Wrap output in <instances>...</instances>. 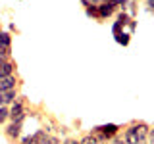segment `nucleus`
Returning a JSON list of instances; mask_svg holds the SVG:
<instances>
[{"label":"nucleus","mask_w":154,"mask_h":144,"mask_svg":"<svg viewBox=\"0 0 154 144\" xmlns=\"http://www.w3.org/2000/svg\"><path fill=\"white\" fill-rule=\"evenodd\" d=\"M146 144H154V125H150V131L146 134Z\"/></svg>","instance_id":"aec40b11"},{"label":"nucleus","mask_w":154,"mask_h":144,"mask_svg":"<svg viewBox=\"0 0 154 144\" xmlns=\"http://www.w3.org/2000/svg\"><path fill=\"white\" fill-rule=\"evenodd\" d=\"M131 37H133V35H131L129 31H125V29H123L122 33H118V35H114L116 42H118L119 46H129V42H131Z\"/></svg>","instance_id":"9d476101"},{"label":"nucleus","mask_w":154,"mask_h":144,"mask_svg":"<svg viewBox=\"0 0 154 144\" xmlns=\"http://www.w3.org/2000/svg\"><path fill=\"white\" fill-rule=\"evenodd\" d=\"M17 144H38V142H37V138H35V133H33V134H29V136H21Z\"/></svg>","instance_id":"2eb2a0df"},{"label":"nucleus","mask_w":154,"mask_h":144,"mask_svg":"<svg viewBox=\"0 0 154 144\" xmlns=\"http://www.w3.org/2000/svg\"><path fill=\"white\" fill-rule=\"evenodd\" d=\"M10 121V108L8 106H0V127H4Z\"/></svg>","instance_id":"f8f14e48"},{"label":"nucleus","mask_w":154,"mask_h":144,"mask_svg":"<svg viewBox=\"0 0 154 144\" xmlns=\"http://www.w3.org/2000/svg\"><path fill=\"white\" fill-rule=\"evenodd\" d=\"M144 6H146L148 14H154V0H144Z\"/></svg>","instance_id":"412c9836"},{"label":"nucleus","mask_w":154,"mask_h":144,"mask_svg":"<svg viewBox=\"0 0 154 144\" xmlns=\"http://www.w3.org/2000/svg\"><path fill=\"white\" fill-rule=\"evenodd\" d=\"M85 16L89 19H94V21H98V8H96V4H91V6L85 8Z\"/></svg>","instance_id":"9b49d317"},{"label":"nucleus","mask_w":154,"mask_h":144,"mask_svg":"<svg viewBox=\"0 0 154 144\" xmlns=\"http://www.w3.org/2000/svg\"><path fill=\"white\" fill-rule=\"evenodd\" d=\"M0 33H2V25H0Z\"/></svg>","instance_id":"a878e982"},{"label":"nucleus","mask_w":154,"mask_h":144,"mask_svg":"<svg viewBox=\"0 0 154 144\" xmlns=\"http://www.w3.org/2000/svg\"><path fill=\"white\" fill-rule=\"evenodd\" d=\"M58 127H60V125L54 121V117H50V115H45V117H42V129L46 131V134H56Z\"/></svg>","instance_id":"1a4fd4ad"},{"label":"nucleus","mask_w":154,"mask_h":144,"mask_svg":"<svg viewBox=\"0 0 154 144\" xmlns=\"http://www.w3.org/2000/svg\"><path fill=\"white\" fill-rule=\"evenodd\" d=\"M0 52H6L12 56V33L8 31L0 33Z\"/></svg>","instance_id":"0eeeda50"},{"label":"nucleus","mask_w":154,"mask_h":144,"mask_svg":"<svg viewBox=\"0 0 154 144\" xmlns=\"http://www.w3.org/2000/svg\"><path fill=\"white\" fill-rule=\"evenodd\" d=\"M10 58H12L10 54H6V52H0V64H4L6 60H10Z\"/></svg>","instance_id":"b1692460"},{"label":"nucleus","mask_w":154,"mask_h":144,"mask_svg":"<svg viewBox=\"0 0 154 144\" xmlns=\"http://www.w3.org/2000/svg\"><path fill=\"white\" fill-rule=\"evenodd\" d=\"M4 136L8 138V142L12 144H17L19 138H21V133H23V123H14V121H8L2 129Z\"/></svg>","instance_id":"7ed1b4c3"},{"label":"nucleus","mask_w":154,"mask_h":144,"mask_svg":"<svg viewBox=\"0 0 154 144\" xmlns=\"http://www.w3.org/2000/svg\"><path fill=\"white\" fill-rule=\"evenodd\" d=\"M131 19H133V17L129 16L127 12H118V14H116V21H118V23H122L123 27H127V23L131 21Z\"/></svg>","instance_id":"ddd939ff"},{"label":"nucleus","mask_w":154,"mask_h":144,"mask_svg":"<svg viewBox=\"0 0 154 144\" xmlns=\"http://www.w3.org/2000/svg\"><path fill=\"white\" fill-rule=\"evenodd\" d=\"M17 73V64H16V60H6L4 64H0V79L2 77H8V75H16Z\"/></svg>","instance_id":"423d86ee"},{"label":"nucleus","mask_w":154,"mask_h":144,"mask_svg":"<svg viewBox=\"0 0 154 144\" xmlns=\"http://www.w3.org/2000/svg\"><path fill=\"white\" fill-rule=\"evenodd\" d=\"M129 2H131V0H116V4H118L119 12H127V8H129Z\"/></svg>","instance_id":"f3484780"},{"label":"nucleus","mask_w":154,"mask_h":144,"mask_svg":"<svg viewBox=\"0 0 154 144\" xmlns=\"http://www.w3.org/2000/svg\"><path fill=\"white\" fill-rule=\"evenodd\" d=\"M12 88H21V79L19 75H8V77H2L0 79V94L2 92H8Z\"/></svg>","instance_id":"20e7f679"},{"label":"nucleus","mask_w":154,"mask_h":144,"mask_svg":"<svg viewBox=\"0 0 154 144\" xmlns=\"http://www.w3.org/2000/svg\"><path fill=\"white\" fill-rule=\"evenodd\" d=\"M10 108V121L14 123H23L27 117V102H25V96L19 94L16 98V102L12 106H8Z\"/></svg>","instance_id":"f257e3e1"},{"label":"nucleus","mask_w":154,"mask_h":144,"mask_svg":"<svg viewBox=\"0 0 154 144\" xmlns=\"http://www.w3.org/2000/svg\"><path fill=\"white\" fill-rule=\"evenodd\" d=\"M17 96H19V88H12L8 92H2L0 94V106H12Z\"/></svg>","instance_id":"6e6552de"},{"label":"nucleus","mask_w":154,"mask_h":144,"mask_svg":"<svg viewBox=\"0 0 154 144\" xmlns=\"http://www.w3.org/2000/svg\"><path fill=\"white\" fill-rule=\"evenodd\" d=\"M127 29H129V33H131V35H133V33H135V29H137V19H131V21H129L127 23Z\"/></svg>","instance_id":"4be33fe9"},{"label":"nucleus","mask_w":154,"mask_h":144,"mask_svg":"<svg viewBox=\"0 0 154 144\" xmlns=\"http://www.w3.org/2000/svg\"><path fill=\"white\" fill-rule=\"evenodd\" d=\"M96 131H100V133H102L104 134V136H108L110 138V140H112V138L116 136V134H119V133H122V125H118V123H104V125H96Z\"/></svg>","instance_id":"39448f33"},{"label":"nucleus","mask_w":154,"mask_h":144,"mask_svg":"<svg viewBox=\"0 0 154 144\" xmlns=\"http://www.w3.org/2000/svg\"><path fill=\"white\" fill-rule=\"evenodd\" d=\"M62 144H79V138L77 136H66L64 140H62Z\"/></svg>","instance_id":"6ab92c4d"},{"label":"nucleus","mask_w":154,"mask_h":144,"mask_svg":"<svg viewBox=\"0 0 154 144\" xmlns=\"http://www.w3.org/2000/svg\"><path fill=\"white\" fill-rule=\"evenodd\" d=\"M42 144H62V140H60L58 134H46V138H45Z\"/></svg>","instance_id":"dca6fc26"},{"label":"nucleus","mask_w":154,"mask_h":144,"mask_svg":"<svg viewBox=\"0 0 154 144\" xmlns=\"http://www.w3.org/2000/svg\"><path fill=\"white\" fill-rule=\"evenodd\" d=\"M89 2H91V4H100L102 0H89Z\"/></svg>","instance_id":"393cba45"},{"label":"nucleus","mask_w":154,"mask_h":144,"mask_svg":"<svg viewBox=\"0 0 154 144\" xmlns=\"http://www.w3.org/2000/svg\"><path fill=\"white\" fill-rule=\"evenodd\" d=\"M123 29H125V27L122 25V23H118V21H114V23H112V35H118V33H122V31H123Z\"/></svg>","instance_id":"a211bd4d"},{"label":"nucleus","mask_w":154,"mask_h":144,"mask_svg":"<svg viewBox=\"0 0 154 144\" xmlns=\"http://www.w3.org/2000/svg\"><path fill=\"white\" fill-rule=\"evenodd\" d=\"M96 8H98V21H106L119 12L116 0H102L100 4H96Z\"/></svg>","instance_id":"f03ea898"},{"label":"nucleus","mask_w":154,"mask_h":144,"mask_svg":"<svg viewBox=\"0 0 154 144\" xmlns=\"http://www.w3.org/2000/svg\"><path fill=\"white\" fill-rule=\"evenodd\" d=\"M110 144H125V142H123V136H122V133H119V134H116V136L112 138V140H110Z\"/></svg>","instance_id":"5701e85b"},{"label":"nucleus","mask_w":154,"mask_h":144,"mask_svg":"<svg viewBox=\"0 0 154 144\" xmlns=\"http://www.w3.org/2000/svg\"><path fill=\"white\" fill-rule=\"evenodd\" d=\"M79 144H98V142H96V138L91 133H83L79 136Z\"/></svg>","instance_id":"4468645a"}]
</instances>
